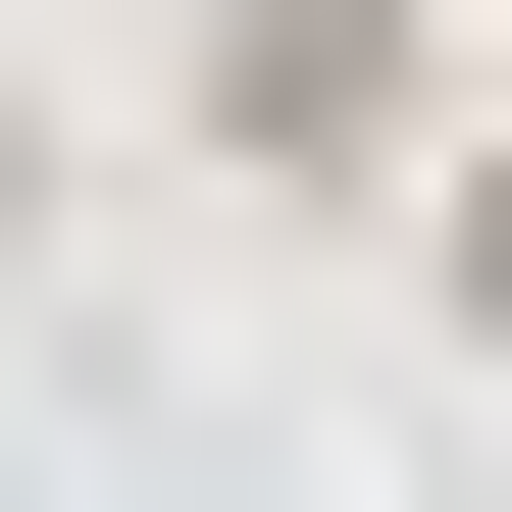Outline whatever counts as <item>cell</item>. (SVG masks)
Masks as SVG:
<instances>
[{"label":"cell","mask_w":512,"mask_h":512,"mask_svg":"<svg viewBox=\"0 0 512 512\" xmlns=\"http://www.w3.org/2000/svg\"><path fill=\"white\" fill-rule=\"evenodd\" d=\"M461 308H512V154H461Z\"/></svg>","instance_id":"cell-1"}]
</instances>
